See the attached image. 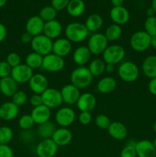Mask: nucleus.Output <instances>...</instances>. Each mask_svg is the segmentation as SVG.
<instances>
[{"instance_id":"obj_1","label":"nucleus","mask_w":156,"mask_h":157,"mask_svg":"<svg viewBox=\"0 0 156 157\" xmlns=\"http://www.w3.org/2000/svg\"><path fill=\"white\" fill-rule=\"evenodd\" d=\"M93 76L88 67L84 66L78 67L71 72L70 81L73 85L78 89H85L91 84Z\"/></svg>"},{"instance_id":"obj_2","label":"nucleus","mask_w":156,"mask_h":157,"mask_svg":"<svg viewBox=\"0 0 156 157\" xmlns=\"http://www.w3.org/2000/svg\"><path fill=\"white\" fill-rule=\"evenodd\" d=\"M66 38L70 42L80 43L84 41L89 35L85 24L81 22H71L67 25L65 29Z\"/></svg>"},{"instance_id":"obj_3","label":"nucleus","mask_w":156,"mask_h":157,"mask_svg":"<svg viewBox=\"0 0 156 157\" xmlns=\"http://www.w3.org/2000/svg\"><path fill=\"white\" fill-rule=\"evenodd\" d=\"M151 37L145 31H138L130 38L129 44L135 52H143L151 47Z\"/></svg>"},{"instance_id":"obj_4","label":"nucleus","mask_w":156,"mask_h":157,"mask_svg":"<svg viewBox=\"0 0 156 157\" xmlns=\"http://www.w3.org/2000/svg\"><path fill=\"white\" fill-rule=\"evenodd\" d=\"M118 75L125 82H134L139 76V67L132 61H125L119 65L118 68Z\"/></svg>"},{"instance_id":"obj_5","label":"nucleus","mask_w":156,"mask_h":157,"mask_svg":"<svg viewBox=\"0 0 156 157\" xmlns=\"http://www.w3.org/2000/svg\"><path fill=\"white\" fill-rule=\"evenodd\" d=\"M31 46L34 52H36L41 56L44 57L52 53L53 41L47 36L41 34L38 36L33 37V39L31 42Z\"/></svg>"},{"instance_id":"obj_6","label":"nucleus","mask_w":156,"mask_h":157,"mask_svg":"<svg viewBox=\"0 0 156 157\" xmlns=\"http://www.w3.org/2000/svg\"><path fill=\"white\" fill-rule=\"evenodd\" d=\"M125 52L123 47L119 44L109 45L102 53V60L106 64H117L125 58Z\"/></svg>"},{"instance_id":"obj_7","label":"nucleus","mask_w":156,"mask_h":157,"mask_svg":"<svg viewBox=\"0 0 156 157\" xmlns=\"http://www.w3.org/2000/svg\"><path fill=\"white\" fill-rule=\"evenodd\" d=\"M87 47L92 55H102L108 47V40L104 34L96 32L93 34L89 38Z\"/></svg>"},{"instance_id":"obj_8","label":"nucleus","mask_w":156,"mask_h":157,"mask_svg":"<svg viewBox=\"0 0 156 157\" xmlns=\"http://www.w3.org/2000/svg\"><path fill=\"white\" fill-rule=\"evenodd\" d=\"M43 104L50 109L58 108L63 103L61 91L55 88H48L41 94Z\"/></svg>"},{"instance_id":"obj_9","label":"nucleus","mask_w":156,"mask_h":157,"mask_svg":"<svg viewBox=\"0 0 156 157\" xmlns=\"http://www.w3.org/2000/svg\"><path fill=\"white\" fill-rule=\"evenodd\" d=\"M65 65V61L64 58L58 56L53 53L44 57L43 59L42 67L48 72H58L61 71Z\"/></svg>"},{"instance_id":"obj_10","label":"nucleus","mask_w":156,"mask_h":157,"mask_svg":"<svg viewBox=\"0 0 156 157\" xmlns=\"http://www.w3.org/2000/svg\"><path fill=\"white\" fill-rule=\"evenodd\" d=\"M33 75V70L26 64H20L19 65L13 67L11 73V77L18 84L28 83Z\"/></svg>"},{"instance_id":"obj_11","label":"nucleus","mask_w":156,"mask_h":157,"mask_svg":"<svg viewBox=\"0 0 156 157\" xmlns=\"http://www.w3.org/2000/svg\"><path fill=\"white\" fill-rule=\"evenodd\" d=\"M76 118L74 110L69 107H64L60 108L55 114V121L61 127H66L73 124Z\"/></svg>"},{"instance_id":"obj_12","label":"nucleus","mask_w":156,"mask_h":157,"mask_svg":"<svg viewBox=\"0 0 156 157\" xmlns=\"http://www.w3.org/2000/svg\"><path fill=\"white\" fill-rule=\"evenodd\" d=\"M58 146L52 139L42 140L36 147V154L38 157H54L57 154Z\"/></svg>"},{"instance_id":"obj_13","label":"nucleus","mask_w":156,"mask_h":157,"mask_svg":"<svg viewBox=\"0 0 156 157\" xmlns=\"http://www.w3.org/2000/svg\"><path fill=\"white\" fill-rule=\"evenodd\" d=\"M28 84L32 91L37 94H41L48 88V81L47 78L41 74H34Z\"/></svg>"},{"instance_id":"obj_14","label":"nucleus","mask_w":156,"mask_h":157,"mask_svg":"<svg viewBox=\"0 0 156 157\" xmlns=\"http://www.w3.org/2000/svg\"><path fill=\"white\" fill-rule=\"evenodd\" d=\"M61 94L63 102L66 103L68 105L76 104L80 96V89H78L72 84L64 86L61 90Z\"/></svg>"},{"instance_id":"obj_15","label":"nucleus","mask_w":156,"mask_h":157,"mask_svg":"<svg viewBox=\"0 0 156 157\" xmlns=\"http://www.w3.org/2000/svg\"><path fill=\"white\" fill-rule=\"evenodd\" d=\"M44 21L40 18L39 15H34L28 19L25 25L26 32L32 36L35 37L43 34L44 27Z\"/></svg>"},{"instance_id":"obj_16","label":"nucleus","mask_w":156,"mask_h":157,"mask_svg":"<svg viewBox=\"0 0 156 157\" xmlns=\"http://www.w3.org/2000/svg\"><path fill=\"white\" fill-rule=\"evenodd\" d=\"M136 150L137 157H156V149L153 143L148 140L136 142Z\"/></svg>"},{"instance_id":"obj_17","label":"nucleus","mask_w":156,"mask_h":157,"mask_svg":"<svg viewBox=\"0 0 156 157\" xmlns=\"http://www.w3.org/2000/svg\"><path fill=\"white\" fill-rule=\"evenodd\" d=\"M72 50V42H70L67 38H58L53 42L52 53L58 56L64 58L68 55Z\"/></svg>"},{"instance_id":"obj_18","label":"nucleus","mask_w":156,"mask_h":157,"mask_svg":"<svg viewBox=\"0 0 156 157\" xmlns=\"http://www.w3.org/2000/svg\"><path fill=\"white\" fill-rule=\"evenodd\" d=\"M19 113V107L12 101H7L0 105V118L9 121L15 119Z\"/></svg>"},{"instance_id":"obj_19","label":"nucleus","mask_w":156,"mask_h":157,"mask_svg":"<svg viewBox=\"0 0 156 157\" xmlns=\"http://www.w3.org/2000/svg\"><path fill=\"white\" fill-rule=\"evenodd\" d=\"M76 105L80 112H91L96 105V98L93 94L84 93L80 94Z\"/></svg>"},{"instance_id":"obj_20","label":"nucleus","mask_w":156,"mask_h":157,"mask_svg":"<svg viewBox=\"0 0 156 157\" xmlns=\"http://www.w3.org/2000/svg\"><path fill=\"white\" fill-rule=\"evenodd\" d=\"M110 18L114 24L122 25L126 24L130 18V15L128 11L123 6L113 7L110 10Z\"/></svg>"},{"instance_id":"obj_21","label":"nucleus","mask_w":156,"mask_h":157,"mask_svg":"<svg viewBox=\"0 0 156 157\" xmlns=\"http://www.w3.org/2000/svg\"><path fill=\"white\" fill-rule=\"evenodd\" d=\"M51 139L58 147H64L71 142L73 135L70 130L66 127H61L56 129Z\"/></svg>"},{"instance_id":"obj_22","label":"nucleus","mask_w":156,"mask_h":157,"mask_svg":"<svg viewBox=\"0 0 156 157\" xmlns=\"http://www.w3.org/2000/svg\"><path fill=\"white\" fill-rule=\"evenodd\" d=\"M31 115L35 121V124L40 125L50 121L51 111L50 108L42 104L38 107H34Z\"/></svg>"},{"instance_id":"obj_23","label":"nucleus","mask_w":156,"mask_h":157,"mask_svg":"<svg viewBox=\"0 0 156 157\" xmlns=\"http://www.w3.org/2000/svg\"><path fill=\"white\" fill-rule=\"evenodd\" d=\"M107 130L110 136L116 140H123L128 135L127 127H125V124L119 121L112 122Z\"/></svg>"},{"instance_id":"obj_24","label":"nucleus","mask_w":156,"mask_h":157,"mask_svg":"<svg viewBox=\"0 0 156 157\" xmlns=\"http://www.w3.org/2000/svg\"><path fill=\"white\" fill-rule=\"evenodd\" d=\"M92 53L87 46H80L76 48L73 54V60L80 67L84 66L90 61Z\"/></svg>"},{"instance_id":"obj_25","label":"nucleus","mask_w":156,"mask_h":157,"mask_svg":"<svg viewBox=\"0 0 156 157\" xmlns=\"http://www.w3.org/2000/svg\"><path fill=\"white\" fill-rule=\"evenodd\" d=\"M62 30L63 28L61 24L55 19L44 23L43 35L51 40L58 39L60 35H61Z\"/></svg>"},{"instance_id":"obj_26","label":"nucleus","mask_w":156,"mask_h":157,"mask_svg":"<svg viewBox=\"0 0 156 157\" xmlns=\"http://www.w3.org/2000/svg\"><path fill=\"white\" fill-rule=\"evenodd\" d=\"M18 84L11 76L0 78V92L6 97H12L18 90Z\"/></svg>"},{"instance_id":"obj_27","label":"nucleus","mask_w":156,"mask_h":157,"mask_svg":"<svg viewBox=\"0 0 156 157\" xmlns=\"http://www.w3.org/2000/svg\"><path fill=\"white\" fill-rule=\"evenodd\" d=\"M142 70L144 75L150 79L156 78V56L151 55L145 58L142 64Z\"/></svg>"},{"instance_id":"obj_28","label":"nucleus","mask_w":156,"mask_h":157,"mask_svg":"<svg viewBox=\"0 0 156 157\" xmlns=\"http://www.w3.org/2000/svg\"><path fill=\"white\" fill-rule=\"evenodd\" d=\"M117 83L116 81L112 77H105L99 80L97 84V90L99 93L106 94L112 93L116 89Z\"/></svg>"},{"instance_id":"obj_29","label":"nucleus","mask_w":156,"mask_h":157,"mask_svg":"<svg viewBox=\"0 0 156 157\" xmlns=\"http://www.w3.org/2000/svg\"><path fill=\"white\" fill-rule=\"evenodd\" d=\"M67 10L70 16L79 17L85 11V3L83 0H70Z\"/></svg>"},{"instance_id":"obj_30","label":"nucleus","mask_w":156,"mask_h":157,"mask_svg":"<svg viewBox=\"0 0 156 157\" xmlns=\"http://www.w3.org/2000/svg\"><path fill=\"white\" fill-rule=\"evenodd\" d=\"M103 24L102 18L98 14H92L87 17L85 25L89 32H96L102 28Z\"/></svg>"},{"instance_id":"obj_31","label":"nucleus","mask_w":156,"mask_h":157,"mask_svg":"<svg viewBox=\"0 0 156 157\" xmlns=\"http://www.w3.org/2000/svg\"><path fill=\"white\" fill-rule=\"evenodd\" d=\"M56 130V127L51 121H47V122L38 125V135L39 137L42 140L45 139H51L54 133Z\"/></svg>"},{"instance_id":"obj_32","label":"nucleus","mask_w":156,"mask_h":157,"mask_svg":"<svg viewBox=\"0 0 156 157\" xmlns=\"http://www.w3.org/2000/svg\"><path fill=\"white\" fill-rule=\"evenodd\" d=\"M43 59H44V57L41 56L39 54L36 53V52H33L27 55L25 59V64L29 67H31L32 70L38 69L42 67Z\"/></svg>"},{"instance_id":"obj_33","label":"nucleus","mask_w":156,"mask_h":157,"mask_svg":"<svg viewBox=\"0 0 156 157\" xmlns=\"http://www.w3.org/2000/svg\"><path fill=\"white\" fill-rule=\"evenodd\" d=\"M105 67L106 63L104 62L103 60L96 58L90 63L88 68L93 77H98L102 75L105 72Z\"/></svg>"},{"instance_id":"obj_34","label":"nucleus","mask_w":156,"mask_h":157,"mask_svg":"<svg viewBox=\"0 0 156 157\" xmlns=\"http://www.w3.org/2000/svg\"><path fill=\"white\" fill-rule=\"evenodd\" d=\"M122 33V29L120 25L113 24L109 26L105 32V36L108 41H114L119 39Z\"/></svg>"},{"instance_id":"obj_35","label":"nucleus","mask_w":156,"mask_h":157,"mask_svg":"<svg viewBox=\"0 0 156 157\" xmlns=\"http://www.w3.org/2000/svg\"><path fill=\"white\" fill-rule=\"evenodd\" d=\"M58 11L54 9L51 6H47L43 7L39 12V16L44 22L53 21L56 18Z\"/></svg>"},{"instance_id":"obj_36","label":"nucleus","mask_w":156,"mask_h":157,"mask_svg":"<svg viewBox=\"0 0 156 157\" xmlns=\"http://www.w3.org/2000/svg\"><path fill=\"white\" fill-rule=\"evenodd\" d=\"M13 130L8 126L0 127V144L8 145L13 138Z\"/></svg>"},{"instance_id":"obj_37","label":"nucleus","mask_w":156,"mask_h":157,"mask_svg":"<svg viewBox=\"0 0 156 157\" xmlns=\"http://www.w3.org/2000/svg\"><path fill=\"white\" fill-rule=\"evenodd\" d=\"M35 121L31 114H24L18 120V126L23 130H28L35 125Z\"/></svg>"},{"instance_id":"obj_38","label":"nucleus","mask_w":156,"mask_h":157,"mask_svg":"<svg viewBox=\"0 0 156 157\" xmlns=\"http://www.w3.org/2000/svg\"><path fill=\"white\" fill-rule=\"evenodd\" d=\"M145 31L150 35L151 37L156 35V16L148 17L145 19Z\"/></svg>"},{"instance_id":"obj_39","label":"nucleus","mask_w":156,"mask_h":157,"mask_svg":"<svg viewBox=\"0 0 156 157\" xmlns=\"http://www.w3.org/2000/svg\"><path fill=\"white\" fill-rule=\"evenodd\" d=\"M28 101V96L25 92L22 90H17L12 97V102L18 107L24 105Z\"/></svg>"},{"instance_id":"obj_40","label":"nucleus","mask_w":156,"mask_h":157,"mask_svg":"<svg viewBox=\"0 0 156 157\" xmlns=\"http://www.w3.org/2000/svg\"><path fill=\"white\" fill-rule=\"evenodd\" d=\"M110 119L105 114H99L95 119V124L102 130H107L111 124Z\"/></svg>"},{"instance_id":"obj_41","label":"nucleus","mask_w":156,"mask_h":157,"mask_svg":"<svg viewBox=\"0 0 156 157\" xmlns=\"http://www.w3.org/2000/svg\"><path fill=\"white\" fill-rule=\"evenodd\" d=\"M136 144H128L124 147L120 153V157H137Z\"/></svg>"},{"instance_id":"obj_42","label":"nucleus","mask_w":156,"mask_h":157,"mask_svg":"<svg viewBox=\"0 0 156 157\" xmlns=\"http://www.w3.org/2000/svg\"><path fill=\"white\" fill-rule=\"evenodd\" d=\"M6 61L13 68V67H16L21 64V58H20L19 55L17 54L16 52H11L7 55Z\"/></svg>"},{"instance_id":"obj_43","label":"nucleus","mask_w":156,"mask_h":157,"mask_svg":"<svg viewBox=\"0 0 156 157\" xmlns=\"http://www.w3.org/2000/svg\"><path fill=\"white\" fill-rule=\"evenodd\" d=\"M12 67L9 65L6 61H0V78L11 76Z\"/></svg>"},{"instance_id":"obj_44","label":"nucleus","mask_w":156,"mask_h":157,"mask_svg":"<svg viewBox=\"0 0 156 157\" xmlns=\"http://www.w3.org/2000/svg\"><path fill=\"white\" fill-rule=\"evenodd\" d=\"M70 0H51V6L57 11H62L67 9Z\"/></svg>"},{"instance_id":"obj_45","label":"nucleus","mask_w":156,"mask_h":157,"mask_svg":"<svg viewBox=\"0 0 156 157\" xmlns=\"http://www.w3.org/2000/svg\"><path fill=\"white\" fill-rule=\"evenodd\" d=\"M92 121V115L90 112H80L79 115V122L82 125H88Z\"/></svg>"},{"instance_id":"obj_46","label":"nucleus","mask_w":156,"mask_h":157,"mask_svg":"<svg viewBox=\"0 0 156 157\" xmlns=\"http://www.w3.org/2000/svg\"><path fill=\"white\" fill-rule=\"evenodd\" d=\"M0 157H14L13 150L9 145L0 144Z\"/></svg>"},{"instance_id":"obj_47","label":"nucleus","mask_w":156,"mask_h":157,"mask_svg":"<svg viewBox=\"0 0 156 157\" xmlns=\"http://www.w3.org/2000/svg\"><path fill=\"white\" fill-rule=\"evenodd\" d=\"M30 104L34 107H38L43 104L42 98H41V94H34L32 97L30 98Z\"/></svg>"},{"instance_id":"obj_48","label":"nucleus","mask_w":156,"mask_h":157,"mask_svg":"<svg viewBox=\"0 0 156 157\" xmlns=\"http://www.w3.org/2000/svg\"><path fill=\"white\" fill-rule=\"evenodd\" d=\"M148 88L151 94L156 96V78L150 80L149 82H148Z\"/></svg>"},{"instance_id":"obj_49","label":"nucleus","mask_w":156,"mask_h":157,"mask_svg":"<svg viewBox=\"0 0 156 157\" xmlns=\"http://www.w3.org/2000/svg\"><path fill=\"white\" fill-rule=\"evenodd\" d=\"M20 39H21V41L23 44H31L32 39H33V36H32L30 34L25 32L21 35Z\"/></svg>"},{"instance_id":"obj_50","label":"nucleus","mask_w":156,"mask_h":157,"mask_svg":"<svg viewBox=\"0 0 156 157\" xmlns=\"http://www.w3.org/2000/svg\"><path fill=\"white\" fill-rule=\"evenodd\" d=\"M7 36V29L4 24L0 22V43L2 42Z\"/></svg>"},{"instance_id":"obj_51","label":"nucleus","mask_w":156,"mask_h":157,"mask_svg":"<svg viewBox=\"0 0 156 157\" xmlns=\"http://www.w3.org/2000/svg\"><path fill=\"white\" fill-rule=\"evenodd\" d=\"M115 64H106L105 71L108 74H113L116 70V67Z\"/></svg>"},{"instance_id":"obj_52","label":"nucleus","mask_w":156,"mask_h":157,"mask_svg":"<svg viewBox=\"0 0 156 157\" xmlns=\"http://www.w3.org/2000/svg\"><path fill=\"white\" fill-rule=\"evenodd\" d=\"M113 7H118V6H122L124 0H110Z\"/></svg>"},{"instance_id":"obj_53","label":"nucleus","mask_w":156,"mask_h":157,"mask_svg":"<svg viewBox=\"0 0 156 157\" xmlns=\"http://www.w3.org/2000/svg\"><path fill=\"white\" fill-rule=\"evenodd\" d=\"M154 14H155V12H154V11L153 10L152 8H148V9H147L146 11V15L148 17H152V16H154Z\"/></svg>"},{"instance_id":"obj_54","label":"nucleus","mask_w":156,"mask_h":157,"mask_svg":"<svg viewBox=\"0 0 156 157\" xmlns=\"http://www.w3.org/2000/svg\"><path fill=\"white\" fill-rule=\"evenodd\" d=\"M151 47H152L154 50H156V35L151 37Z\"/></svg>"},{"instance_id":"obj_55","label":"nucleus","mask_w":156,"mask_h":157,"mask_svg":"<svg viewBox=\"0 0 156 157\" xmlns=\"http://www.w3.org/2000/svg\"><path fill=\"white\" fill-rule=\"evenodd\" d=\"M151 8L156 13V0H152V2H151Z\"/></svg>"},{"instance_id":"obj_56","label":"nucleus","mask_w":156,"mask_h":157,"mask_svg":"<svg viewBox=\"0 0 156 157\" xmlns=\"http://www.w3.org/2000/svg\"><path fill=\"white\" fill-rule=\"evenodd\" d=\"M6 2H7V0H0V8L6 6Z\"/></svg>"},{"instance_id":"obj_57","label":"nucleus","mask_w":156,"mask_h":157,"mask_svg":"<svg viewBox=\"0 0 156 157\" xmlns=\"http://www.w3.org/2000/svg\"><path fill=\"white\" fill-rule=\"evenodd\" d=\"M153 145H154V148L156 149V137L154 138V140H153Z\"/></svg>"},{"instance_id":"obj_58","label":"nucleus","mask_w":156,"mask_h":157,"mask_svg":"<svg viewBox=\"0 0 156 157\" xmlns=\"http://www.w3.org/2000/svg\"><path fill=\"white\" fill-rule=\"evenodd\" d=\"M153 129H154V131L156 133V121H155V122L154 123V126H153Z\"/></svg>"},{"instance_id":"obj_59","label":"nucleus","mask_w":156,"mask_h":157,"mask_svg":"<svg viewBox=\"0 0 156 157\" xmlns=\"http://www.w3.org/2000/svg\"><path fill=\"white\" fill-rule=\"evenodd\" d=\"M27 1H31V0H27Z\"/></svg>"}]
</instances>
